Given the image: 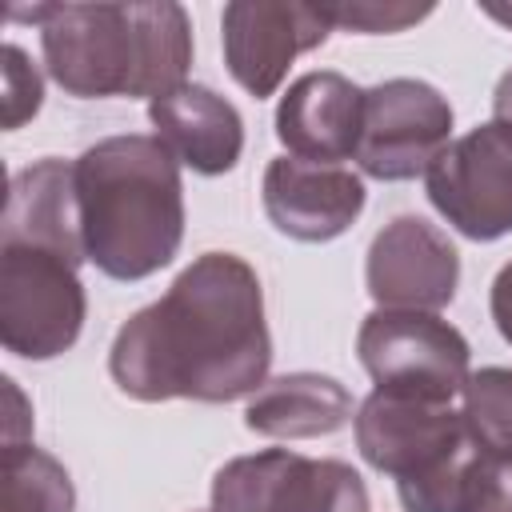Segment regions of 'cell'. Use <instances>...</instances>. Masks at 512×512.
<instances>
[{"instance_id": "1", "label": "cell", "mask_w": 512, "mask_h": 512, "mask_svg": "<svg viewBox=\"0 0 512 512\" xmlns=\"http://www.w3.org/2000/svg\"><path fill=\"white\" fill-rule=\"evenodd\" d=\"M268 368L264 288L236 252L196 256L156 304L120 324L108 348L116 388L144 404H228L260 392Z\"/></svg>"}, {"instance_id": "2", "label": "cell", "mask_w": 512, "mask_h": 512, "mask_svg": "<svg viewBox=\"0 0 512 512\" xmlns=\"http://www.w3.org/2000/svg\"><path fill=\"white\" fill-rule=\"evenodd\" d=\"M40 28L48 76L80 100L168 96L188 84L192 20L172 0L12 8Z\"/></svg>"}, {"instance_id": "3", "label": "cell", "mask_w": 512, "mask_h": 512, "mask_svg": "<svg viewBox=\"0 0 512 512\" xmlns=\"http://www.w3.org/2000/svg\"><path fill=\"white\" fill-rule=\"evenodd\" d=\"M84 256L112 280H144L184 240L180 160L156 136H104L76 160Z\"/></svg>"}, {"instance_id": "4", "label": "cell", "mask_w": 512, "mask_h": 512, "mask_svg": "<svg viewBox=\"0 0 512 512\" xmlns=\"http://www.w3.org/2000/svg\"><path fill=\"white\" fill-rule=\"evenodd\" d=\"M364 464L396 480L404 512H456L460 480L476 444L452 404L376 392L352 416Z\"/></svg>"}, {"instance_id": "5", "label": "cell", "mask_w": 512, "mask_h": 512, "mask_svg": "<svg viewBox=\"0 0 512 512\" xmlns=\"http://www.w3.org/2000/svg\"><path fill=\"white\" fill-rule=\"evenodd\" d=\"M356 356L372 376L376 392L452 404L464 392L472 348L436 312L376 308L356 332Z\"/></svg>"}, {"instance_id": "6", "label": "cell", "mask_w": 512, "mask_h": 512, "mask_svg": "<svg viewBox=\"0 0 512 512\" xmlns=\"http://www.w3.org/2000/svg\"><path fill=\"white\" fill-rule=\"evenodd\" d=\"M60 252L0 244V340L20 360L64 356L84 328V284Z\"/></svg>"}, {"instance_id": "7", "label": "cell", "mask_w": 512, "mask_h": 512, "mask_svg": "<svg viewBox=\"0 0 512 512\" xmlns=\"http://www.w3.org/2000/svg\"><path fill=\"white\" fill-rule=\"evenodd\" d=\"M212 512H368V488L344 460L264 448L212 476Z\"/></svg>"}, {"instance_id": "8", "label": "cell", "mask_w": 512, "mask_h": 512, "mask_svg": "<svg viewBox=\"0 0 512 512\" xmlns=\"http://www.w3.org/2000/svg\"><path fill=\"white\" fill-rule=\"evenodd\" d=\"M452 144V104L440 88L392 76L364 88L356 164L372 180H416Z\"/></svg>"}, {"instance_id": "9", "label": "cell", "mask_w": 512, "mask_h": 512, "mask_svg": "<svg viewBox=\"0 0 512 512\" xmlns=\"http://www.w3.org/2000/svg\"><path fill=\"white\" fill-rule=\"evenodd\" d=\"M432 208L468 240H500L512 232V128L488 120L452 140L424 172Z\"/></svg>"}, {"instance_id": "10", "label": "cell", "mask_w": 512, "mask_h": 512, "mask_svg": "<svg viewBox=\"0 0 512 512\" xmlns=\"http://www.w3.org/2000/svg\"><path fill=\"white\" fill-rule=\"evenodd\" d=\"M332 24L320 4H284V0H232L220 16L224 64L232 80L256 100L272 96L292 60L320 48Z\"/></svg>"}, {"instance_id": "11", "label": "cell", "mask_w": 512, "mask_h": 512, "mask_svg": "<svg viewBox=\"0 0 512 512\" xmlns=\"http://www.w3.org/2000/svg\"><path fill=\"white\" fill-rule=\"evenodd\" d=\"M364 284L380 308L440 312L456 296L460 252L424 216H396L368 244Z\"/></svg>"}, {"instance_id": "12", "label": "cell", "mask_w": 512, "mask_h": 512, "mask_svg": "<svg viewBox=\"0 0 512 512\" xmlns=\"http://www.w3.org/2000/svg\"><path fill=\"white\" fill-rule=\"evenodd\" d=\"M264 216L280 236L324 244L344 236L364 212V180L344 164L276 156L260 180Z\"/></svg>"}, {"instance_id": "13", "label": "cell", "mask_w": 512, "mask_h": 512, "mask_svg": "<svg viewBox=\"0 0 512 512\" xmlns=\"http://www.w3.org/2000/svg\"><path fill=\"white\" fill-rule=\"evenodd\" d=\"M364 120V88H356L344 72L320 68L304 72L288 84L276 104V140L288 156L312 164H340L356 156Z\"/></svg>"}, {"instance_id": "14", "label": "cell", "mask_w": 512, "mask_h": 512, "mask_svg": "<svg viewBox=\"0 0 512 512\" xmlns=\"http://www.w3.org/2000/svg\"><path fill=\"white\" fill-rule=\"evenodd\" d=\"M0 244H24L60 252L72 264H84V232H80V196H76V164L60 156H44L20 168L8 184Z\"/></svg>"}, {"instance_id": "15", "label": "cell", "mask_w": 512, "mask_h": 512, "mask_svg": "<svg viewBox=\"0 0 512 512\" xmlns=\"http://www.w3.org/2000/svg\"><path fill=\"white\" fill-rule=\"evenodd\" d=\"M148 120L156 140L192 172L224 176L244 152V120L208 84H180L168 96L148 100Z\"/></svg>"}, {"instance_id": "16", "label": "cell", "mask_w": 512, "mask_h": 512, "mask_svg": "<svg viewBox=\"0 0 512 512\" xmlns=\"http://www.w3.org/2000/svg\"><path fill=\"white\" fill-rule=\"evenodd\" d=\"M352 420V392L324 372H284L264 380L244 408V424L268 440H316Z\"/></svg>"}, {"instance_id": "17", "label": "cell", "mask_w": 512, "mask_h": 512, "mask_svg": "<svg viewBox=\"0 0 512 512\" xmlns=\"http://www.w3.org/2000/svg\"><path fill=\"white\" fill-rule=\"evenodd\" d=\"M4 512H76L68 468L36 444L4 448Z\"/></svg>"}, {"instance_id": "18", "label": "cell", "mask_w": 512, "mask_h": 512, "mask_svg": "<svg viewBox=\"0 0 512 512\" xmlns=\"http://www.w3.org/2000/svg\"><path fill=\"white\" fill-rule=\"evenodd\" d=\"M464 428L476 452L512 460V368H480L464 380Z\"/></svg>"}, {"instance_id": "19", "label": "cell", "mask_w": 512, "mask_h": 512, "mask_svg": "<svg viewBox=\"0 0 512 512\" xmlns=\"http://www.w3.org/2000/svg\"><path fill=\"white\" fill-rule=\"evenodd\" d=\"M332 28L344 32H404L412 24H420L424 16H432V4H396V0H344V4H320Z\"/></svg>"}, {"instance_id": "20", "label": "cell", "mask_w": 512, "mask_h": 512, "mask_svg": "<svg viewBox=\"0 0 512 512\" xmlns=\"http://www.w3.org/2000/svg\"><path fill=\"white\" fill-rule=\"evenodd\" d=\"M456 512H512V460L476 452L464 468Z\"/></svg>"}, {"instance_id": "21", "label": "cell", "mask_w": 512, "mask_h": 512, "mask_svg": "<svg viewBox=\"0 0 512 512\" xmlns=\"http://www.w3.org/2000/svg\"><path fill=\"white\" fill-rule=\"evenodd\" d=\"M44 104V76L20 44H4V128H20Z\"/></svg>"}, {"instance_id": "22", "label": "cell", "mask_w": 512, "mask_h": 512, "mask_svg": "<svg viewBox=\"0 0 512 512\" xmlns=\"http://www.w3.org/2000/svg\"><path fill=\"white\" fill-rule=\"evenodd\" d=\"M488 312H492V324H496V332L504 336V344H512V260H508V264L496 272V280H492Z\"/></svg>"}, {"instance_id": "23", "label": "cell", "mask_w": 512, "mask_h": 512, "mask_svg": "<svg viewBox=\"0 0 512 512\" xmlns=\"http://www.w3.org/2000/svg\"><path fill=\"white\" fill-rule=\"evenodd\" d=\"M4 396H8V424H4V448H16V444H32L24 436H32V416H28V404L16 388V380L4 376Z\"/></svg>"}, {"instance_id": "24", "label": "cell", "mask_w": 512, "mask_h": 512, "mask_svg": "<svg viewBox=\"0 0 512 512\" xmlns=\"http://www.w3.org/2000/svg\"><path fill=\"white\" fill-rule=\"evenodd\" d=\"M492 120H500V124L512 128V68L496 80V92H492Z\"/></svg>"}, {"instance_id": "25", "label": "cell", "mask_w": 512, "mask_h": 512, "mask_svg": "<svg viewBox=\"0 0 512 512\" xmlns=\"http://www.w3.org/2000/svg\"><path fill=\"white\" fill-rule=\"evenodd\" d=\"M484 16L500 20L504 28H512V4H484Z\"/></svg>"}]
</instances>
